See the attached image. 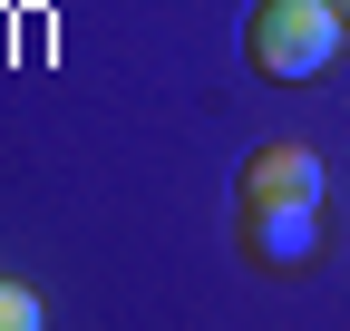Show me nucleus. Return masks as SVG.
Wrapping results in <instances>:
<instances>
[{"label":"nucleus","mask_w":350,"mask_h":331,"mask_svg":"<svg viewBox=\"0 0 350 331\" xmlns=\"http://www.w3.org/2000/svg\"><path fill=\"white\" fill-rule=\"evenodd\" d=\"M234 243H243V263H262V273H312L321 263V204H243Z\"/></svg>","instance_id":"nucleus-2"},{"label":"nucleus","mask_w":350,"mask_h":331,"mask_svg":"<svg viewBox=\"0 0 350 331\" xmlns=\"http://www.w3.org/2000/svg\"><path fill=\"white\" fill-rule=\"evenodd\" d=\"M39 321H49V302H39L20 273H0V331H39Z\"/></svg>","instance_id":"nucleus-4"},{"label":"nucleus","mask_w":350,"mask_h":331,"mask_svg":"<svg viewBox=\"0 0 350 331\" xmlns=\"http://www.w3.org/2000/svg\"><path fill=\"white\" fill-rule=\"evenodd\" d=\"M340 39H350V20L331 10V0H262L253 29H243V59L292 88V78H321L340 59Z\"/></svg>","instance_id":"nucleus-1"},{"label":"nucleus","mask_w":350,"mask_h":331,"mask_svg":"<svg viewBox=\"0 0 350 331\" xmlns=\"http://www.w3.org/2000/svg\"><path fill=\"white\" fill-rule=\"evenodd\" d=\"M234 195H243V204H321V146H301V137L253 146Z\"/></svg>","instance_id":"nucleus-3"},{"label":"nucleus","mask_w":350,"mask_h":331,"mask_svg":"<svg viewBox=\"0 0 350 331\" xmlns=\"http://www.w3.org/2000/svg\"><path fill=\"white\" fill-rule=\"evenodd\" d=\"M331 10H340V20H350V0H331Z\"/></svg>","instance_id":"nucleus-5"}]
</instances>
